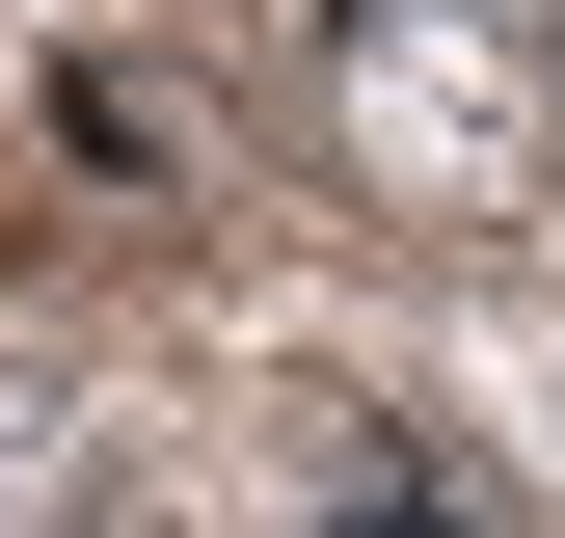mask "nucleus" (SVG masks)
Returning <instances> with one entry per match:
<instances>
[{"label":"nucleus","mask_w":565,"mask_h":538,"mask_svg":"<svg viewBox=\"0 0 565 538\" xmlns=\"http://www.w3.org/2000/svg\"><path fill=\"white\" fill-rule=\"evenodd\" d=\"M323 108H350V162H377L404 216H512V189H539L512 0H350V28H323Z\"/></svg>","instance_id":"nucleus-1"},{"label":"nucleus","mask_w":565,"mask_h":538,"mask_svg":"<svg viewBox=\"0 0 565 538\" xmlns=\"http://www.w3.org/2000/svg\"><path fill=\"white\" fill-rule=\"evenodd\" d=\"M0 538H82V404L0 377Z\"/></svg>","instance_id":"nucleus-2"},{"label":"nucleus","mask_w":565,"mask_h":538,"mask_svg":"<svg viewBox=\"0 0 565 538\" xmlns=\"http://www.w3.org/2000/svg\"><path fill=\"white\" fill-rule=\"evenodd\" d=\"M323 538H458V512H431V485H350V512H323Z\"/></svg>","instance_id":"nucleus-3"}]
</instances>
